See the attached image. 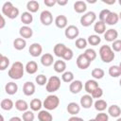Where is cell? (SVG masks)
Masks as SVG:
<instances>
[{
    "mask_svg": "<svg viewBox=\"0 0 121 121\" xmlns=\"http://www.w3.org/2000/svg\"><path fill=\"white\" fill-rule=\"evenodd\" d=\"M73 57H74L73 50H72L71 48L67 47V48H66V50L64 51V53H63V55H62V58H61V59H63L64 60H72V59H73Z\"/></svg>",
    "mask_w": 121,
    "mask_h": 121,
    "instance_id": "obj_45",
    "label": "cell"
},
{
    "mask_svg": "<svg viewBox=\"0 0 121 121\" xmlns=\"http://www.w3.org/2000/svg\"><path fill=\"white\" fill-rule=\"evenodd\" d=\"M117 37H118V32L116 29H113V28L107 29L106 32L104 33V39L107 42H112L113 43L115 40H117Z\"/></svg>",
    "mask_w": 121,
    "mask_h": 121,
    "instance_id": "obj_15",
    "label": "cell"
},
{
    "mask_svg": "<svg viewBox=\"0 0 121 121\" xmlns=\"http://www.w3.org/2000/svg\"><path fill=\"white\" fill-rule=\"evenodd\" d=\"M74 9L78 13H84L87 9V5L84 1H77L74 4Z\"/></svg>",
    "mask_w": 121,
    "mask_h": 121,
    "instance_id": "obj_26",
    "label": "cell"
},
{
    "mask_svg": "<svg viewBox=\"0 0 121 121\" xmlns=\"http://www.w3.org/2000/svg\"><path fill=\"white\" fill-rule=\"evenodd\" d=\"M116 121H121V117H118V118L116 119Z\"/></svg>",
    "mask_w": 121,
    "mask_h": 121,
    "instance_id": "obj_59",
    "label": "cell"
},
{
    "mask_svg": "<svg viewBox=\"0 0 121 121\" xmlns=\"http://www.w3.org/2000/svg\"><path fill=\"white\" fill-rule=\"evenodd\" d=\"M47 80H48V79L46 78V77H45L44 75H43V74L38 75V76L35 78V81H36V83H37L38 85H40V86L46 85Z\"/></svg>",
    "mask_w": 121,
    "mask_h": 121,
    "instance_id": "obj_42",
    "label": "cell"
},
{
    "mask_svg": "<svg viewBox=\"0 0 121 121\" xmlns=\"http://www.w3.org/2000/svg\"><path fill=\"white\" fill-rule=\"evenodd\" d=\"M5 91L8 95H15L18 91V85L17 83L13 82V81H10V82H8L6 85H5Z\"/></svg>",
    "mask_w": 121,
    "mask_h": 121,
    "instance_id": "obj_19",
    "label": "cell"
},
{
    "mask_svg": "<svg viewBox=\"0 0 121 121\" xmlns=\"http://www.w3.org/2000/svg\"><path fill=\"white\" fill-rule=\"evenodd\" d=\"M19 34H20V36H21V38H23V39H29V38H31L32 37V35H33V30H32V28L30 27V26H21L20 27V29H19Z\"/></svg>",
    "mask_w": 121,
    "mask_h": 121,
    "instance_id": "obj_13",
    "label": "cell"
},
{
    "mask_svg": "<svg viewBox=\"0 0 121 121\" xmlns=\"http://www.w3.org/2000/svg\"><path fill=\"white\" fill-rule=\"evenodd\" d=\"M94 106H95V109L98 112H103L106 110V108L108 107V104L107 102L104 100V99H97L95 103H94Z\"/></svg>",
    "mask_w": 121,
    "mask_h": 121,
    "instance_id": "obj_34",
    "label": "cell"
},
{
    "mask_svg": "<svg viewBox=\"0 0 121 121\" xmlns=\"http://www.w3.org/2000/svg\"><path fill=\"white\" fill-rule=\"evenodd\" d=\"M26 9H27V10H28L30 13L37 12L38 9H40V4H39L38 1H35V0L28 1V2L26 3Z\"/></svg>",
    "mask_w": 121,
    "mask_h": 121,
    "instance_id": "obj_28",
    "label": "cell"
},
{
    "mask_svg": "<svg viewBox=\"0 0 121 121\" xmlns=\"http://www.w3.org/2000/svg\"><path fill=\"white\" fill-rule=\"evenodd\" d=\"M118 20H119L118 14L115 13V12L111 11L110 14L108 15L106 21H105V24H106V25H109V26H113V25H116V24H117Z\"/></svg>",
    "mask_w": 121,
    "mask_h": 121,
    "instance_id": "obj_23",
    "label": "cell"
},
{
    "mask_svg": "<svg viewBox=\"0 0 121 121\" xmlns=\"http://www.w3.org/2000/svg\"><path fill=\"white\" fill-rule=\"evenodd\" d=\"M43 3L47 7H53V6H55L57 4V0H44Z\"/></svg>",
    "mask_w": 121,
    "mask_h": 121,
    "instance_id": "obj_51",
    "label": "cell"
},
{
    "mask_svg": "<svg viewBox=\"0 0 121 121\" xmlns=\"http://www.w3.org/2000/svg\"><path fill=\"white\" fill-rule=\"evenodd\" d=\"M53 68H54L55 72H57V73H64L66 70V63L64 60H58L54 62Z\"/></svg>",
    "mask_w": 121,
    "mask_h": 121,
    "instance_id": "obj_20",
    "label": "cell"
},
{
    "mask_svg": "<svg viewBox=\"0 0 121 121\" xmlns=\"http://www.w3.org/2000/svg\"><path fill=\"white\" fill-rule=\"evenodd\" d=\"M118 66H119V68H120V70H121V61H120V63H119V65H118Z\"/></svg>",
    "mask_w": 121,
    "mask_h": 121,
    "instance_id": "obj_60",
    "label": "cell"
},
{
    "mask_svg": "<svg viewBox=\"0 0 121 121\" xmlns=\"http://www.w3.org/2000/svg\"><path fill=\"white\" fill-rule=\"evenodd\" d=\"M78 34H79V30H78V26H76L74 25L68 26L64 30V35L69 40H74V39L78 38Z\"/></svg>",
    "mask_w": 121,
    "mask_h": 121,
    "instance_id": "obj_6",
    "label": "cell"
},
{
    "mask_svg": "<svg viewBox=\"0 0 121 121\" xmlns=\"http://www.w3.org/2000/svg\"><path fill=\"white\" fill-rule=\"evenodd\" d=\"M109 75L112 78H118L121 76V70L118 65H112L109 68Z\"/></svg>",
    "mask_w": 121,
    "mask_h": 121,
    "instance_id": "obj_36",
    "label": "cell"
},
{
    "mask_svg": "<svg viewBox=\"0 0 121 121\" xmlns=\"http://www.w3.org/2000/svg\"><path fill=\"white\" fill-rule=\"evenodd\" d=\"M9 59L2 54L0 56V70L1 71L6 70L9 67Z\"/></svg>",
    "mask_w": 121,
    "mask_h": 121,
    "instance_id": "obj_37",
    "label": "cell"
},
{
    "mask_svg": "<svg viewBox=\"0 0 121 121\" xmlns=\"http://www.w3.org/2000/svg\"><path fill=\"white\" fill-rule=\"evenodd\" d=\"M0 106H1V109L4 110V111H10L13 106H14V103L11 99L9 98H5V99H2L1 100V103H0Z\"/></svg>",
    "mask_w": 121,
    "mask_h": 121,
    "instance_id": "obj_31",
    "label": "cell"
},
{
    "mask_svg": "<svg viewBox=\"0 0 121 121\" xmlns=\"http://www.w3.org/2000/svg\"><path fill=\"white\" fill-rule=\"evenodd\" d=\"M1 121H4V116L3 115H1Z\"/></svg>",
    "mask_w": 121,
    "mask_h": 121,
    "instance_id": "obj_57",
    "label": "cell"
},
{
    "mask_svg": "<svg viewBox=\"0 0 121 121\" xmlns=\"http://www.w3.org/2000/svg\"><path fill=\"white\" fill-rule=\"evenodd\" d=\"M92 77L95 78V79H101L104 75H105V72L103 69L101 68H95L92 70Z\"/></svg>",
    "mask_w": 121,
    "mask_h": 121,
    "instance_id": "obj_38",
    "label": "cell"
},
{
    "mask_svg": "<svg viewBox=\"0 0 121 121\" xmlns=\"http://www.w3.org/2000/svg\"><path fill=\"white\" fill-rule=\"evenodd\" d=\"M28 52H29V54H30L32 57L36 58V57H39V56L42 54V52H43V47H42V45H41L40 43H33L32 44H30V46H29V48H28Z\"/></svg>",
    "mask_w": 121,
    "mask_h": 121,
    "instance_id": "obj_10",
    "label": "cell"
},
{
    "mask_svg": "<svg viewBox=\"0 0 121 121\" xmlns=\"http://www.w3.org/2000/svg\"><path fill=\"white\" fill-rule=\"evenodd\" d=\"M38 119L39 121H53V116L47 110H43L39 112Z\"/></svg>",
    "mask_w": 121,
    "mask_h": 121,
    "instance_id": "obj_22",
    "label": "cell"
},
{
    "mask_svg": "<svg viewBox=\"0 0 121 121\" xmlns=\"http://www.w3.org/2000/svg\"><path fill=\"white\" fill-rule=\"evenodd\" d=\"M68 3L67 0H57V4L60 6H65Z\"/></svg>",
    "mask_w": 121,
    "mask_h": 121,
    "instance_id": "obj_54",
    "label": "cell"
},
{
    "mask_svg": "<svg viewBox=\"0 0 121 121\" xmlns=\"http://www.w3.org/2000/svg\"><path fill=\"white\" fill-rule=\"evenodd\" d=\"M40 21L43 26H50L53 23V15L49 10H43L40 14Z\"/></svg>",
    "mask_w": 121,
    "mask_h": 121,
    "instance_id": "obj_7",
    "label": "cell"
},
{
    "mask_svg": "<svg viewBox=\"0 0 121 121\" xmlns=\"http://www.w3.org/2000/svg\"><path fill=\"white\" fill-rule=\"evenodd\" d=\"M96 20V14L94 11H88L80 17V24L82 26H90Z\"/></svg>",
    "mask_w": 121,
    "mask_h": 121,
    "instance_id": "obj_5",
    "label": "cell"
},
{
    "mask_svg": "<svg viewBox=\"0 0 121 121\" xmlns=\"http://www.w3.org/2000/svg\"><path fill=\"white\" fill-rule=\"evenodd\" d=\"M66 110H67L68 113H70L71 115H77L80 112V106L77 102H70V103H68Z\"/></svg>",
    "mask_w": 121,
    "mask_h": 121,
    "instance_id": "obj_18",
    "label": "cell"
},
{
    "mask_svg": "<svg viewBox=\"0 0 121 121\" xmlns=\"http://www.w3.org/2000/svg\"><path fill=\"white\" fill-rule=\"evenodd\" d=\"M87 43H88V42L84 38H78V39L76 40V43H75L77 48H78V49H84V48H86Z\"/></svg>",
    "mask_w": 121,
    "mask_h": 121,
    "instance_id": "obj_41",
    "label": "cell"
},
{
    "mask_svg": "<svg viewBox=\"0 0 121 121\" xmlns=\"http://www.w3.org/2000/svg\"><path fill=\"white\" fill-rule=\"evenodd\" d=\"M61 79L64 82L71 83L74 80V74H73V72H71V71H65L61 75Z\"/></svg>",
    "mask_w": 121,
    "mask_h": 121,
    "instance_id": "obj_39",
    "label": "cell"
},
{
    "mask_svg": "<svg viewBox=\"0 0 121 121\" xmlns=\"http://www.w3.org/2000/svg\"><path fill=\"white\" fill-rule=\"evenodd\" d=\"M6 26V21L4 18V15H1V23H0V28H4V26Z\"/></svg>",
    "mask_w": 121,
    "mask_h": 121,
    "instance_id": "obj_53",
    "label": "cell"
},
{
    "mask_svg": "<svg viewBox=\"0 0 121 121\" xmlns=\"http://www.w3.org/2000/svg\"><path fill=\"white\" fill-rule=\"evenodd\" d=\"M94 30L97 35L104 34L106 32V24L104 22H102V21H97L96 23H95Z\"/></svg>",
    "mask_w": 121,
    "mask_h": 121,
    "instance_id": "obj_24",
    "label": "cell"
},
{
    "mask_svg": "<svg viewBox=\"0 0 121 121\" xmlns=\"http://www.w3.org/2000/svg\"><path fill=\"white\" fill-rule=\"evenodd\" d=\"M120 55H121V53H120Z\"/></svg>",
    "mask_w": 121,
    "mask_h": 121,
    "instance_id": "obj_64",
    "label": "cell"
},
{
    "mask_svg": "<svg viewBox=\"0 0 121 121\" xmlns=\"http://www.w3.org/2000/svg\"><path fill=\"white\" fill-rule=\"evenodd\" d=\"M55 25L57 27L59 28H66L67 27V24H68V19L65 15H58L55 18Z\"/></svg>",
    "mask_w": 121,
    "mask_h": 121,
    "instance_id": "obj_14",
    "label": "cell"
},
{
    "mask_svg": "<svg viewBox=\"0 0 121 121\" xmlns=\"http://www.w3.org/2000/svg\"><path fill=\"white\" fill-rule=\"evenodd\" d=\"M9 121H22V118H20V117H18V116H13V117H11Z\"/></svg>",
    "mask_w": 121,
    "mask_h": 121,
    "instance_id": "obj_55",
    "label": "cell"
},
{
    "mask_svg": "<svg viewBox=\"0 0 121 121\" xmlns=\"http://www.w3.org/2000/svg\"><path fill=\"white\" fill-rule=\"evenodd\" d=\"M99 56H100L101 60L105 63H109V62L112 61L114 57H115L112 47L110 45H107V44L102 45L99 48Z\"/></svg>",
    "mask_w": 121,
    "mask_h": 121,
    "instance_id": "obj_2",
    "label": "cell"
},
{
    "mask_svg": "<svg viewBox=\"0 0 121 121\" xmlns=\"http://www.w3.org/2000/svg\"><path fill=\"white\" fill-rule=\"evenodd\" d=\"M112 49L115 52H121V40H115L112 44Z\"/></svg>",
    "mask_w": 121,
    "mask_h": 121,
    "instance_id": "obj_49",
    "label": "cell"
},
{
    "mask_svg": "<svg viewBox=\"0 0 121 121\" xmlns=\"http://www.w3.org/2000/svg\"><path fill=\"white\" fill-rule=\"evenodd\" d=\"M59 105H60V98L56 95H47L43 102V107H44V109L47 111H53L57 109Z\"/></svg>",
    "mask_w": 121,
    "mask_h": 121,
    "instance_id": "obj_3",
    "label": "cell"
},
{
    "mask_svg": "<svg viewBox=\"0 0 121 121\" xmlns=\"http://www.w3.org/2000/svg\"><path fill=\"white\" fill-rule=\"evenodd\" d=\"M15 108L18 110V111H20V112H26L27 111V109H28V104H27V102L26 101V100H23V99H18L16 102H15Z\"/></svg>",
    "mask_w": 121,
    "mask_h": 121,
    "instance_id": "obj_32",
    "label": "cell"
},
{
    "mask_svg": "<svg viewBox=\"0 0 121 121\" xmlns=\"http://www.w3.org/2000/svg\"><path fill=\"white\" fill-rule=\"evenodd\" d=\"M119 85L121 86V78H120V80H119Z\"/></svg>",
    "mask_w": 121,
    "mask_h": 121,
    "instance_id": "obj_62",
    "label": "cell"
},
{
    "mask_svg": "<svg viewBox=\"0 0 121 121\" xmlns=\"http://www.w3.org/2000/svg\"><path fill=\"white\" fill-rule=\"evenodd\" d=\"M35 118V115L33 113V111H26L23 113V116H22V119L23 121H33Z\"/></svg>",
    "mask_w": 121,
    "mask_h": 121,
    "instance_id": "obj_43",
    "label": "cell"
},
{
    "mask_svg": "<svg viewBox=\"0 0 121 121\" xmlns=\"http://www.w3.org/2000/svg\"><path fill=\"white\" fill-rule=\"evenodd\" d=\"M110 12H111V10L108 9H102V10L99 12V15H98L99 21H102V22L105 23V21H106L108 15L110 14Z\"/></svg>",
    "mask_w": 121,
    "mask_h": 121,
    "instance_id": "obj_47",
    "label": "cell"
},
{
    "mask_svg": "<svg viewBox=\"0 0 121 121\" xmlns=\"http://www.w3.org/2000/svg\"><path fill=\"white\" fill-rule=\"evenodd\" d=\"M83 54L85 55V57H86L91 62H92L93 60H95V58H96V52H95L93 48H87Z\"/></svg>",
    "mask_w": 121,
    "mask_h": 121,
    "instance_id": "obj_40",
    "label": "cell"
},
{
    "mask_svg": "<svg viewBox=\"0 0 121 121\" xmlns=\"http://www.w3.org/2000/svg\"><path fill=\"white\" fill-rule=\"evenodd\" d=\"M25 69H26V72L27 74L33 75V74H35V73L38 71V64H37L36 61L30 60V61H28V62L26 64Z\"/></svg>",
    "mask_w": 121,
    "mask_h": 121,
    "instance_id": "obj_21",
    "label": "cell"
},
{
    "mask_svg": "<svg viewBox=\"0 0 121 121\" xmlns=\"http://www.w3.org/2000/svg\"><path fill=\"white\" fill-rule=\"evenodd\" d=\"M55 60H54V57L52 54L50 53H45L43 54L42 57H41V63L45 66V67H48V66H51L52 64H54Z\"/></svg>",
    "mask_w": 121,
    "mask_h": 121,
    "instance_id": "obj_17",
    "label": "cell"
},
{
    "mask_svg": "<svg viewBox=\"0 0 121 121\" xmlns=\"http://www.w3.org/2000/svg\"><path fill=\"white\" fill-rule=\"evenodd\" d=\"M35 84L31 81H26L24 83L23 86V93L26 96H30L35 93Z\"/></svg>",
    "mask_w": 121,
    "mask_h": 121,
    "instance_id": "obj_12",
    "label": "cell"
},
{
    "mask_svg": "<svg viewBox=\"0 0 121 121\" xmlns=\"http://www.w3.org/2000/svg\"><path fill=\"white\" fill-rule=\"evenodd\" d=\"M29 107L31 109V111L33 112H40L41 111V108L43 107V102L41 99L39 98H34L30 101V104H29Z\"/></svg>",
    "mask_w": 121,
    "mask_h": 121,
    "instance_id": "obj_29",
    "label": "cell"
},
{
    "mask_svg": "<svg viewBox=\"0 0 121 121\" xmlns=\"http://www.w3.org/2000/svg\"><path fill=\"white\" fill-rule=\"evenodd\" d=\"M26 46V41L23 38H16L13 41V47L16 50H23Z\"/></svg>",
    "mask_w": 121,
    "mask_h": 121,
    "instance_id": "obj_30",
    "label": "cell"
},
{
    "mask_svg": "<svg viewBox=\"0 0 121 121\" xmlns=\"http://www.w3.org/2000/svg\"><path fill=\"white\" fill-rule=\"evenodd\" d=\"M94 104V98L91 95L87 94L80 97V106L84 109H90Z\"/></svg>",
    "mask_w": 121,
    "mask_h": 121,
    "instance_id": "obj_9",
    "label": "cell"
},
{
    "mask_svg": "<svg viewBox=\"0 0 121 121\" xmlns=\"http://www.w3.org/2000/svg\"><path fill=\"white\" fill-rule=\"evenodd\" d=\"M66 48H67V46H66L64 43H57V44L54 46L53 51H54V54H55L57 57L62 58V55H63L64 51L66 50Z\"/></svg>",
    "mask_w": 121,
    "mask_h": 121,
    "instance_id": "obj_25",
    "label": "cell"
},
{
    "mask_svg": "<svg viewBox=\"0 0 121 121\" xmlns=\"http://www.w3.org/2000/svg\"><path fill=\"white\" fill-rule=\"evenodd\" d=\"M118 2H119V4H120V6H121V0H119Z\"/></svg>",
    "mask_w": 121,
    "mask_h": 121,
    "instance_id": "obj_63",
    "label": "cell"
},
{
    "mask_svg": "<svg viewBox=\"0 0 121 121\" xmlns=\"http://www.w3.org/2000/svg\"><path fill=\"white\" fill-rule=\"evenodd\" d=\"M87 42L91 45H98L101 43V38L97 34H93V35H90L88 37Z\"/></svg>",
    "mask_w": 121,
    "mask_h": 121,
    "instance_id": "obj_35",
    "label": "cell"
},
{
    "mask_svg": "<svg viewBox=\"0 0 121 121\" xmlns=\"http://www.w3.org/2000/svg\"><path fill=\"white\" fill-rule=\"evenodd\" d=\"M89 121H95V118H94V119H90Z\"/></svg>",
    "mask_w": 121,
    "mask_h": 121,
    "instance_id": "obj_61",
    "label": "cell"
},
{
    "mask_svg": "<svg viewBox=\"0 0 121 121\" xmlns=\"http://www.w3.org/2000/svg\"><path fill=\"white\" fill-rule=\"evenodd\" d=\"M68 121H84L81 117H78V116H76V115H73V116H71L69 119H68Z\"/></svg>",
    "mask_w": 121,
    "mask_h": 121,
    "instance_id": "obj_52",
    "label": "cell"
},
{
    "mask_svg": "<svg viewBox=\"0 0 121 121\" xmlns=\"http://www.w3.org/2000/svg\"><path fill=\"white\" fill-rule=\"evenodd\" d=\"M25 66L21 61H15L11 64L10 68L8 71V75L12 79H21L25 74Z\"/></svg>",
    "mask_w": 121,
    "mask_h": 121,
    "instance_id": "obj_1",
    "label": "cell"
},
{
    "mask_svg": "<svg viewBox=\"0 0 121 121\" xmlns=\"http://www.w3.org/2000/svg\"><path fill=\"white\" fill-rule=\"evenodd\" d=\"M18 15H19V9H18V8L13 7V8L9 11V13L7 14V17L9 18V19H15V18H17Z\"/></svg>",
    "mask_w": 121,
    "mask_h": 121,
    "instance_id": "obj_46",
    "label": "cell"
},
{
    "mask_svg": "<svg viewBox=\"0 0 121 121\" xmlns=\"http://www.w3.org/2000/svg\"><path fill=\"white\" fill-rule=\"evenodd\" d=\"M13 7H14V6L12 5V3H11V2H9V1L5 2V3H4V5L2 6V13H3V15L7 16V14L9 13V11Z\"/></svg>",
    "mask_w": 121,
    "mask_h": 121,
    "instance_id": "obj_44",
    "label": "cell"
},
{
    "mask_svg": "<svg viewBox=\"0 0 121 121\" xmlns=\"http://www.w3.org/2000/svg\"><path fill=\"white\" fill-rule=\"evenodd\" d=\"M91 95H92V97L93 98H100L102 95H103V90L100 88V87H98V88H96L92 94H91Z\"/></svg>",
    "mask_w": 121,
    "mask_h": 121,
    "instance_id": "obj_50",
    "label": "cell"
},
{
    "mask_svg": "<svg viewBox=\"0 0 121 121\" xmlns=\"http://www.w3.org/2000/svg\"><path fill=\"white\" fill-rule=\"evenodd\" d=\"M98 83L95 79H88L85 84H84V90L86 91L87 94L91 95L96 88H98Z\"/></svg>",
    "mask_w": 121,
    "mask_h": 121,
    "instance_id": "obj_11",
    "label": "cell"
},
{
    "mask_svg": "<svg viewBox=\"0 0 121 121\" xmlns=\"http://www.w3.org/2000/svg\"><path fill=\"white\" fill-rule=\"evenodd\" d=\"M46 91L48 93H54L60 88V78L57 76H52L48 78L46 83Z\"/></svg>",
    "mask_w": 121,
    "mask_h": 121,
    "instance_id": "obj_4",
    "label": "cell"
},
{
    "mask_svg": "<svg viewBox=\"0 0 121 121\" xmlns=\"http://www.w3.org/2000/svg\"><path fill=\"white\" fill-rule=\"evenodd\" d=\"M83 88V84L80 80H73L69 85V91L72 94H78Z\"/></svg>",
    "mask_w": 121,
    "mask_h": 121,
    "instance_id": "obj_16",
    "label": "cell"
},
{
    "mask_svg": "<svg viewBox=\"0 0 121 121\" xmlns=\"http://www.w3.org/2000/svg\"><path fill=\"white\" fill-rule=\"evenodd\" d=\"M95 121H109V116H108L107 113L101 112H99L95 115Z\"/></svg>",
    "mask_w": 121,
    "mask_h": 121,
    "instance_id": "obj_48",
    "label": "cell"
},
{
    "mask_svg": "<svg viewBox=\"0 0 121 121\" xmlns=\"http://www.w3.org/2000/svg\"><path fill=\"white\" fill-rule=\"evenodd\" d=\"M108 113L112 117H119L121 114V109L118 105H112L108 108Z\"/></svg>",
    "mask_w": 121,
    "mask_h": 121,
    "instance_id": "obj_27",
    "label": "cell"
},
{
    "mask_svg": "<svg viewBox=\"0 0 121 121\" xmlns=\"http://www.w3.org/2000/svg\"><path fill=\"white\" fill-rule=\"evenodd\" d=\"M76 62H77V66H78L79 69H81V70L87 69V68L90 66V64H91V61L85 57L84 54L78 55V58H77Z\"/></svg>",
    "mask_w": 121,
    "mask_h": 121,
    "instance_id": "obj_8",
    "label": "cell"
},
{
    "mask_svg": "<svg viewBox=\"0 0 121 121\" xmlns=\"http://www.w3.org/2000/svg\"><path fill=\"white\" fill-rule=\"evenodd\" d=\"M21 21L23 22V24H25V26H28L32 23L33 16L29 11H25L21 14Z\"/></svg>",
    "mask_w": 121,
    "mask_h": 121,
    "instance_id": "obj_33",
    "label": "cell"
},
{
    "mask_svg": "<svg viewBox=\"0 0 121 121\" xmlns=\"http://www.w3.org/2000/svg\"><path fill=\"white\" fill-rule=\"evenodd\" d=\"M118 16H119V19H120V20H121V11H120V13H119V14H118Z\"/></svg>",
    "mask_w": 121,
    "mask_h": 121,
    "instance_id": "obj_58",
    "label": "cell"
},
{
    "mask_svg": "<svg viewBox=\"0 0 121 121\" xmlns=\"http://www.w3.org/2000/svg\"><path fill=\"white\" fill-rule=\"evenodd\" d=\"M102 2H103V3H106V4H108V5H112V4H114V3H115V0H111V1L102 0Z\"/></svg>",
    "mask_w": 121,
    "mask_h": 121,
    "instance_id": "obj_56",
    "label": "cell"
}]
</instances>
